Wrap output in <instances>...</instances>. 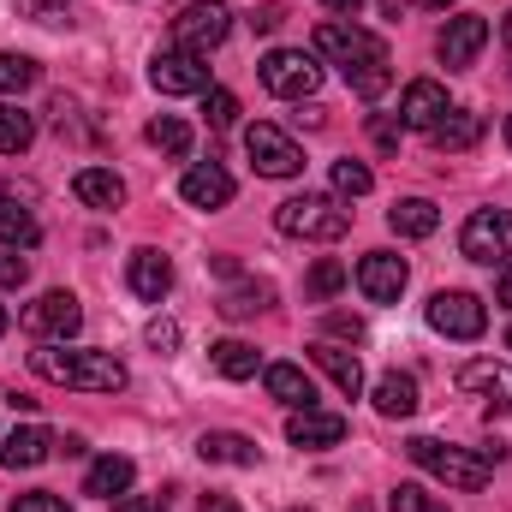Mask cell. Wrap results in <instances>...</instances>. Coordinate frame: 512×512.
Listing matches in <instances>:
<instances>
[{
  "mask_svg": "<svg viewBox=\"0 0 512 512\" xmlns=\"http://www.w3.org/2000/svg\"><path fill=\"white\" fill-rule=\"evenodd\" d=\"M441 114H447V90H441L435 78H411V84H405V96H399V126L435 131V126H441Z\"/></svg>",
  "mask_w": 512,
  "mask_h": 512,
  "instance_id": "obj_15",
  "label": "cell"
},
{
  "mask_svg": "<svg viewBox=\"0 0 512 512\" xmlns=\"http://www.w3.org/2000/svg\"><path fill=\"white\" fill-rule=\"evenodd\" d=\"M507 143H512V114H507Z\"/></svg>",
  "mask_w": 512,
  "mask_h": 512,
  "instance_id": "obj_51",
  "label": "cell"
},
{
  "mask_svg": "<svg viewBox=\"0 0 512 512\" xmlns=\"http://www.w3.org/2000/svg\"><path fill=\"white\" fill-rule=\"evenodd\" d=\"M405 6H411V0H382V12H387V18H399Z\"/></svg>",
  "mask_w": 512,
  "mask_h": 512,
  "instance_id": "obj_48",
  "label": "cell"
},
{
  "mask_svg": "<svg viewBox=\"0 0 512 512\" xmlns=\"http://www.w3.org/2000/svg\"><path fill=\"white\" fill-rule=\"evenodd\" d=\"M30 6H36V12H42V18H48V12H60V6H66V0H30Z\"/></svg>",
  "mask_w": 512,
  "mask_h": 512,
  "instance_id": "obj_47",
  "label": "cell"
},
{
  "mask_svg": "<svg viewBox=\"0 0 512 512\" xmlns=\"http://www.w3.org/2000/svg\"><path fill=\"white\" fill-rule=\"evenodd\" d=\"M477 137H483V114H471V108H447L441 126L429 131V143H435L441 155H459V149H471Z\"/></svg>",
  "mask_w": 512,
  "mask_h": 512,
  "instance_id": "obj_24",
  "label": "cell"
},
{
  "mask_svg": "<svg viewBox=\"0 0 512 512\" xmlns=\"http://www.w3.org/2000/svg\"><path fill=\"white\" fill-rule=\"evenodd\" d=\"M346 274H352V268H346L340 256H322V262L310 268V280H304V292H310V298H334V292L346 286Z\"/></svg>",
  "mask_w": 512,
  "mask_h": 512,
  "instance_id": "obj_32",
  "label": "cell"
},
{
  "mask_svg": "<svg viewBox=\"0 0 512 512\" xmlns=\"http://www.w3.org/2000/svg\"><path fill=\"white\" fill-rule=\"evenodd\" d=\"M131 477H137V465H131L126 453H102L96 465H90V477H84V495H96V501H114V495H126Z\"/></svg>",
  "mask_w": 512,
  "mask_h": 512,
  "instance_id": "obj_21",
  "label": "cell"
},
{
  "mask_svg": "<svg viewBox=\"0 0 512 512\" xmlns=\"http://www.w3.org/2000/svg\"><path fill=\"white\" fill-rule=\"evenodd\" d=\"M72 191H78V203H90V209H120V203H126V179L108 173V167H84V173L72 179Z\"/></svg>",
  "mask_w": 512,
  "mask_h": 512,
  "instance_id": "obj_25",
  "label": "cell"
},
{
  "mask_svg": "<svg viewBox=\"0 0 512 512\" xmlns=\"http://www.w3.org/2000/svg\"><path fill=\"white\" fill-rule=\"evenodd\" d=\"M149 346H155V352H173V346H179V322H173V316H155V322H149Z\"/></svg>",
  "mask_w": 512,
  "mask_h": 512,
  "instance_id": "obj_40",
  "label": "cell"
},
{
  "mask_svg": "<svg viewBox=\"0 0 512 512\" xmlns=\"http://www.w3.org/2000/svg\"><path fill=\"white\" fill-rule=\"evenodd\" d=\"M322 6H328V12H352V18H358V6H364V0H322Z\"/></svg>",
  "mask_w": 512,
  "mask_h": 512,
  "instance_id": "obj_46",
  "label": "cell"
},
{
  "mask_svg": "<svg viewBox=\"0 0 512 512\" xmlns=\"http://www.w3.org/2000/svg\"><path fill=\"white\" fill-rule=\"evenodd\" d=\"M501 42H507V54H512V12L501 18Z\"/></svg>",
  "mask_w": 512,
  "mask_h": 512,
  "instance_id": "obj_49",
  "label": "cell"
},
{
  "mask_svg": "<svg viewBox=\"0 0 512 512\" xmlns=\"http://www.w3.org/2000/svg\"><path fill=\"white\" fill-rule=\"evenodd\" d=\"M24 328H30L36 340H72V334L84 328V304H78L72 292H42V298L24 310Z\"/></svg>",
  "mask_w": 512,
  "mask_h": 512,
  "instance_id": "obj_12",
  "label": "cell"
},
{
  "mask_svg": "<svg viewBox=\"0 0 512 512\" xmlns=\"http://www.w3.org/2000/svg\"><path fill=\"white\" fill-rule=\"evenodd\" d=\"M429 328L447 334V340H483L489 310H483L477 292H435V298H429Z\"/></svg>",
  "mask_w": 512,
  "mask_h": 512,
  "instance_id": "obj_8",
  "label": "cell"
},
{
  "mask_svg": "<svg viewBox=\"0 0 512 512\" xmlns=\"http://www.w3.org/2000/svg\"><path fill=\"white\" fill-rule=\"evenodd\" d=\"M197 512H239V501H233V495H209Z\"/></svg>",
  "mask_w": 512,
  "mask_h": 512,
  "instance_id": "obj_44",
  "label": "cell"
},
{
  "mask_svg": "<svg viewBox=\"0 0 512 512\" xmlns=\"http://www.w3.org/2000/svg\"><path fill=\"white\" fill-rule=\"evenodd\" d=\"M227 36H233L227 0H191V6L173 18V48H185V54H209V48H221Z\"/></svg>",
  "mask_w": 512,
  "mask_h": 512,
  "instance_id": "obj_6",
  "label": "cell"
},
{
  "mask_svg": "<svg viewBox=\"0 0 512 512\" xmlns=\"http://www.w3.org/2000/svg\"><path fill=\"white\" fill-rule=\"evenodd\" d=\"M149 143H155L161 155H191V126L173 120V114H161V120H149Z\"/></svg>",
  "mask_w": 512,
  "mask_h": 512,
  "instance_id": "obj_31",
  "label": "cell"
},
{
  "mask_svg": "<svg viewBox=\"0 0 512 512\" xmlns=\"http://www.w3.org/2000/svg\"><path fill=\"white\" fill-rule=\"evenodd\" d=\"M423 399H417V382L411 376H399V370H387L382 382H376V411L382 417H411Z\"/></svg>",
  "mask_w": 512,
  "mask_h": 512,
  "instance_id": "obj_28",
  "label": "cell"
},
{
  "mask_svg": "<svg viewBox=\"0 0 512 512\" xmlns=\"http://www.w3.org/2000/svg\"><path fill=\"white\" fill-rule=\"evenodd\" d=\"M495 298H501V304H507V310H512V262H507V268H501V280H495Z\"/></svg>",
  "mask_w": 512,
  "mask_h": 512,
  "instance_id": "obj_45",
  "label": "cell"
},
{
  "mask_svg": "<svg viewBox=\"0 0 512 512\" xmlns=\"http://www.w3.org/2000/svg\"><path fill=\"white\" fill-rule=\"evenodd\" d=\"M370 185H376V173L364 161H334V191L340 197H370Z\"/></svg>",
  "mask_w": 512,
  "mask_h": 512,
  "instance_id": "obj_34",
  "label": "cell"
},
{
  "mask_svg": "<svg viewBox=\"0 0 512 512\" xmlns=\"http://www.w3.org/2000/svg\"><path fill=\"white\" fill-rule=\"evenodd\" d=\"M149 84L161 96H209V66L203 54H185V48H161L149 60Z\"/></svg>",
  "mask_w": 512,
  "mask_h": 512,
  "instance_id": "obj_10",
  "label": "cell"
},
{
  "mask_svg": "<svg viewBox=\"0 0 512 512\" xmlns=\"http://www.w3.org/2000/svg\"><path fill=\"white\" fill-rule=\"evenodd\" d=\"M233 120H239L233 90H209V126H233Z\"/></svg>",
  "mask_w": 512,
  "mask_h": 512,
  "instance_id": "obj_39",
  "label": "cell"
},
{
  "mask_svg": "<svg viewBox=\"0 0 512 512\" xmlns=\"http://www.w3.org/2000/svg\"><path fill=\"white\" fill-rule=\"evenodd\" d=\"M131 292L137 298H149V304H161L167 292H173V262L161 251H131V268H126Z\"/></svg>",
  "mask_w": 512,
  "mask_h": 512,
  "instance_id": "obj_19",
  "label": "cell"
},
{
  "mask_svg": "<svg viewBox=\"0 0 512 512\" xmlns=\"http://www.w3.org/2000/svg\"><path fill=\"white\" fill-rule=\"evenodd\" d=\"M256 78H262L268 96H280V102H304V96L322 90V60L304 54V48H274V54H262Z\"/></svg>",
  "mask_w": 512,
  "mask_h": 512,
  "instance_id": "obj_4",
  "label": "cell"
},
{
  "mask_svg": "<svg viewBox=\"0 0 512 512\" xmlns=\"http://www.w3.org/2000/svg\"><path fill=\"white\" fill-rule=\"evenodd\" d=\"M30 370L42 382L78 387V393H120L131 382L114 352H90V346H66V340H42V352H30Z\"/></svg>",
  "mask_w": 512,
  "mask_h": 512,
  "instance_id": "obj_2",
  "label": "cell"
},
{
  "mask_svg": "<svg viewBox=\"0 0 512 512\" xmlns=\"http://www.w3.org/2000/svg\"><path fill=\"white\" fill-rule=\"evenodd\" d=\"M507 346H512V328H507Z\"/></svg>",
  "mask_w": 512,
  "mask_h": 512,
  "instance_id": "obj_53",
  "label": "cell"
},
{
  "mask_svg": "<svg viewBox=\"0 0 512 512\" xmlns=\"http://www.w3.org/2000/svg\"><path fill=\"white\" fill-rule=\"evenodd\" d=\"M274 227H280L286 239H304V245H334V239L352 233V209H340V203L322 197V191H304V197H286V203L274 209Z\"/></svg>",
  "mask_w": 512,
  "mask_h": 512,
  "instance_id": "obj_3",
  "label": "cell"
},
{
  "mask_svg": "<svg viewBox=\"0 0 512 512\" xmlns=\"http://www.w3.org/2000/svg\"><path fill=\"white\" fill-rule=\"evenodd\" d=\"M316 60H334L364 102H382L387 84H393V54H387L382 36L364 30V24H340V18L316 24Z\"/></svg>",
  "mask_w": 512,
  "mask_h": 512,
  "instance_id": "obj_1",
  "label": "cell"
},
{
  "mask_svg": "<svg viewBox=\"0 0 512 512\" xmlns=\"http://www.w3.org/2000/svg\"><path fill=\"white\" fill-rule=\"evenodd\" d=\"M262 304H268V286H233V292L221 298V316H233V322H239V316H256Z\"/></svg>",
  "mask_w": 512,
  "mask_h": 512,
  "instance_id": "obj_36",
  "label": "cell"
},
{
  "mask_svg": "<svg viewBox=\"0 0 512 512\" xmlns=\"http://www.w3.org/2000/svg\"><path fill=\"white\" fill-rule=\"evenodd\" d=\"M36 78H42L36 60H24V54H0V96H24Z\"/></svg>",
  "mask_w": 512,
  "mask_h": 512,
  "instance_id": "obj_33",
  "label": "cell"
},
{
  "mask_svg": "<svg viewBox=\"0 0 512 512\" xmlns=\"http://www.w3.org/2000/svg\"><path fill=\"white\" fill-rule=\"evenodd\" d=\"M197 453L209 459V465H256V441L251 435H233V429H209L203 441H197Z\"/></svg>",
  "mask_w": 512,
  "mask_h": 512,
  "instance_id": "obj_26",
  "label": "cell"
},
{
  "mask_svg": "<svg viewBox=\"0 0 512 512\" xmlns=\"http://www.w3.org/2000/svg\"><path fill=\"white\" fill-rule=\"evenodd\" d=\"M483 48H489V18H477V12H453V18L441 24V36H435V54H441L447 72L477 66Z\"/></svg>",
  "mask_w": 512,
  "mask_h": 512,
  "instance_id": "obj_9",
  "label": "cell"
},
{
  "mask_svg": "<svg viewBox=\"0 0 512 512\" xmlns=\"http://www.w3.org/2000/svg\"><path fill=\"white\" fill-rule=\"evenodd\" d=\"M54 447H60V441H54L42 423H24V429H12V435L0 441V465H6V471H36Z\"/></svg>",
  "mask_w": 512,
  "mask_h": 512,
  "instance_id": "obj_17",
  "label": "cell"
},
{
  "mask_svg": "<svg viewBox=\"0 0 512 512\" xmlns=\"http://www.w3.org/2000/svg\"><path fill=\"white\" fill-rule=\"evenodd\" d=\"M292 512H310V507H292Z\"/></svg>",
  "mask_w": 512,
  "mask_h": 512,
  "instance_id": "obj_52",
  "label": "cell"
},
{
  "mask_svg": "<svg viewBox=\"0 0 512 512\" xmlns=\"http://www.w3.org/2000/svg\"><path fill=\"white\" fill-rule=\"evenodd\" d=\"M310 364H316L328 382L340 387L346 399L364 387V364H358V352H346V346H334V340H316V346H310Z\"/></svg>",
  "mask_w": 512,
  "mask_h": 512,
  "instance_id": "obj_18",
  "label": "cell"
},
{
  "mask_svg": "<svg viewBox=\"0 0 512 512\" xmlns=\"http://www.w3.org/2000/svg\"><path fill=\"white\" fill-rule=\"evenodd\" d=\"M12 512H72L60 495H48V489H30V495H18L12 501Z\"/></svg>",
  "mask_w": 512,
  "mask_h": 512,
  "instance_id": "obj_38",
  "label": "cell"
},
{
  "mask_svg": "<svg viewBox=\"0 0 512 512\" xmlns=\"http://www.w3.org/2000/svg\"><path fill=\"white\" fill-rule=\"evenodd\" d=\"M262 387H268L280 405H292V411L316 405V382L304 376V364H268V370H262Z\"/></svg>",
  "mask_w": 512,
  "mask_h": 512,
  "instance_id": "obj_20",
  "label": "cell"
},
{
  "mask_svg": "<svg viewBox=\"0 0 512 512\" xmlns=\"http://www.w3.org/2000/svg\"><path fill=\"white\" fill-rule=\"evenodd\" d=\"M376 143H382V149H399V126H393V120H376Z\"/></svg>",
  "mask_w": 512,
  "mask_h": 512,
  "instance_id": "obj_43",
  "label": "cell"
},
{
  "mask_svg": "<svg viewBox=\"0 0 512 512\" xmlns=\"http://www.w3.org/2000/svg\"><path fill=\"white\" fill-rule=\"evenodd\" d=\"M459 387H465V393H483V399H489V417H501V411H507L512 399V382H507V370H501V364H483V358H477V364H465V370H459Z\"/></svg>",
  "mask_w": 512,
  "mask_h": 512,
  "instance_id": "obj_22",
  "label": "cell"
},
{
  "mask_svg": "<svg viewBox=\"0 0 512 512\" xmlns=\"http://www.w3.org/2000/svg\"><path fill=\"white\" fill-rule=\"evenodd\" d=\"M405 280H411V268H405V256H393V251H370L358 262V286H364L370 304H399Z\"/></svg>",
  "mask_w": 512,
  "mask_h": 512,
  "instance_id": "obj_13",
  "label": "cell"
},
{
  "mask_svg": "<svg viewBox=\"0 0 512 512\" xmlns=\"http://www.w3.org/2000/svg\"><path fill=\"white\" fill-rule=\"evenodd\" d=\"M405 453H411V465H423V471L441 477L447 489H483V483H489V459H477V453H465V447H441V441L417 435V441H405Z\"/></svg>",
  "mask_w": 512,
  "mask_h": 512,
  "instance_id": "obj_5",
  "label": "cell"
},
{
  "mask_svg": "<svg viewBox=\"0 0 512 512\" xmlns=\"http://www.w3.org/2000/svg\"><path fill=\"white\" fill-rule=\"evenodd\" d=\"M328 334H346V340H358V334H364V322H358V316H328Z\"/></svg>",
  "mask_w": 512,
  "mask_h": 512,
  "instance_id": "obj_42",
  "label": "cell"
},
{
  "mask_svg": "<svg viewBox=\"0 0 512 512\" xmlns=\"http://www.w3.org/2000/svg\"><path fill=\"white\" fill-rule=\"evenodd\" d=\"M286 441H292V447H340V441H346V417L304 405V411L286 417Z\"/></svg>",
  "mask_w": 512,
  "mask_h": 512,
  "instance_id": "obj_16",
  "label": "cell"
},
{
  "mask_svg": "<svg viewBox=\"0 0 512 512\" xmlns=\"http://www.w3.org/2000/svg\"><path fill=\"white\" fill-rule=\"evenodd\" d=\"M36 239H42L36 215H30V209H18V197H6V191H0V245H12V251H30Z\"/></svg>",
  "mask_w": 512,
  "mask_h": 512,
  "instance_id": "obj_27",
  "label": "cell"
},
{
  "mask_svg": "<svg viewBox=\"0 0 512 512\" xmlns=\"http://www.w3.org/2000/svg\"><path fill=\"white\" fill-rule=\"evenodd\" d=\"M6 328H12V316H6V310H0V334H6Z\"/></svg>",
  "mask_w": 512,
  "mask_h": 512,
  "instance_id": "obj_50",
  "label": "cell"
},
{
  "mask_svg": "<svg viewBox=\"0 0 512 512\" xmlns=\"http://www.w3.org/2000/svg\"><path fill=\"white\" fill-rule=\"evenodd\" d=\"M387 512H447L429 489H417V483H399L393 495H387Z\"/></svg>",
  "mask_w": 512,
  "mask_h": 512,
  "instance_id": "obj_35",
  "label": "cell"
},
{
  "mask_svg": "<svg viewBox=\"0 0 512 512\" xmlns=\"http://www.w3.org/2000/svg\"><path fill=\"white\" fill-rule=\"evenodd\" d=\"M24 280H30V262L12 251V245H0V292H18Z\"/></svg>",
  "mask_w": 512,
  "mask_h": 512,
  "instance_id": "obj_37",
  "label": "cell"
},
{
  "mask_svg": "<svg viewBox=\"0 0 512 512\" xmlns=\"http://www.w3.org/2000/svg\"><path fill=\"white\" fill-rule=\"evenodd\" d=\"M209 358H215V370H221L227 382H251L256 370H262L256 346H245V340H221V346H209Z\"/></svg>",
  "mask_w": 512,
  "mask_h": 512,
  "instance_id": "obj_29",
  "label": "cell"
},
{
  "mask_svg": "<svg viewBox=\"0 0 512 512\" xmlns=\"http://www.w3.org/2000/svg\"><path fill=\"white\" fill-rule=\"evenodd\" d=\"M387 227H393L399 239H429V233L441 227V209H435L429 197H399V203L387 209Z\"/></svg>",
  "mask_w": 512,
  "mask_h": 512,
  "instance_id": "obj_23",
  "label": "cell"
},
{
  "mask_svg": "<svg viewBox=\"0 0 512 512\" xmlns=\"http://www.w3.org/2000/svg\"><path fill=\"white\" fill-rule=\"evenodd\" d=\"M36 143V120L18 102H0V155H24Z\"/></svg>",
  "mask_w": 512,
  "mask_h": 512,
  "instance_id": "obj_30",
  "label": "cell"
},
{
  "mask_svg": "<svg viewBox=\"0 0 512 512\" xmlns=\"http://www.w3.org/2000/svg\"><path fill=\"white\" fill-rule=\"evenodd\" d=\"M245 155H251V167L262 179H298V173H304V149H298L280 126H268V120H256V126L245 131Z\"/></svg>",
  "mask_w": 512,
  "mask_h": 512,
  "instance_id": "obj_7",
  "label": "cell"
},
{
  "mask_svg": "<svg viewBox=\"0 0 512 512\" xmlns=\"http://www.w3.org/2000/svg\"><path fill=\"white\" fill-rule=\"evenodd\" d=\"M459 251L471 256V262H507L512 256V215L507 209H477L459 227Z\"/></svg>",
  "mask_w": 512,
  "mask_h": 512,
  "instance_id": "obj_11",
  "label": "cell"
},
{
  "mask_svg": "<svg viewBox=\"0 0 512 512\" xmlns=\"http://www.w3.org/2000/svg\"><path fill=\"white\" fill-rule=\"evenodd\" d=\"M114 512H167L161 501H149V495H120V507Z\"/></svg>",
  "mask_w": 512,
  "mask_h": 512,
  "instance_id": "obj_41",
  "label": "cell"
},
{
  "mask_svg": "<svg viewBox=\"0 0 512 512\" xmlns=\"http://www.w3.org/2000/svg\"><path fill=\"white\" fill-rule=\"evenodd\" d=\"M233 191H239V185H233V173H227V167H215V161H197V167L179 179V197H185L191 209H227V203H233Z\"/></svg>",
  "mask_w": 512,
  "mask_h": 512,
  "instance_id": "obj_14",
  "label": "cell"
}]
</instances>
